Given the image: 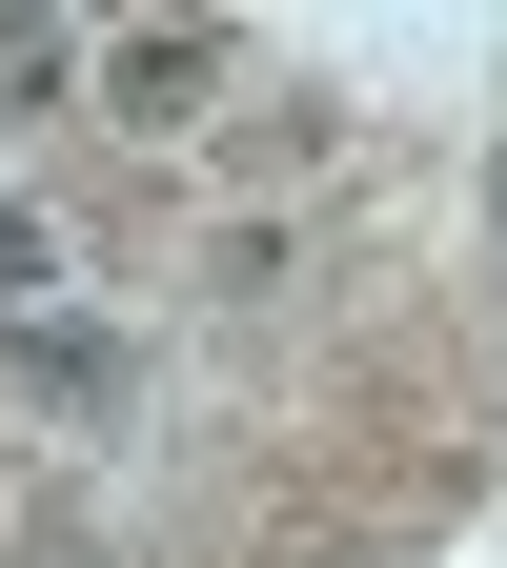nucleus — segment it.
Instances as JSON below:
<instances>
[{"label": "nucleus", "instance_id": "obj_1", "mask_svg": "<svg viewBox=\"0 0 507 568\" xmlns=\"http://www.w3.org/2000/svg\"><path fill=\"white\" fill-rule=\"evenodd\" d=\"M0 386H21V406H61V426H122L142 345H122L102 305H21V325H0Z\"/></svg>", "mask_w": 507, "mask_h": 568}, {"label": "nucleus", "instance_id": "obj_2", "mask_svg": "<svg viewBox=\"0 0 507 568\" xmlns=\"http://www.w3.org/2000/svg\"><path fill=\"white\" fill-rule=\"evenodd\" d=\"M102 102L122 122H203V102H224V21H122L102 41Z\"/></svg>", "mask_w": 507, "mask_h": 568}, {"label": "nucleus", "instance_id": "obj_3", "mask_svg": "<svg viewBox=\"0 0 507 568\" xmlns=\"http://www.w3.org/2000/svg\"><path fill=\"white\" fill-rule=\"evenodd\" d=\"M61 82H82V41H61V21H0V102H61Z\"/></svg>", "mask_w": 507, "mask_h": 568}, {"label": "nucleus", "instance_id": "obj_4", "mask_svg": "<svg viewBox=\"0 0 507 568\" xmlns=\"http://www.w3.org/2000/svg\"><path fill=\"white\" fill-rule=\"evenodd\" d=\"M41 264H61V244H41V203H0V305H21Z\"/></svg>", "mask_w": 507, "mask_h": 568}]
</instances>
